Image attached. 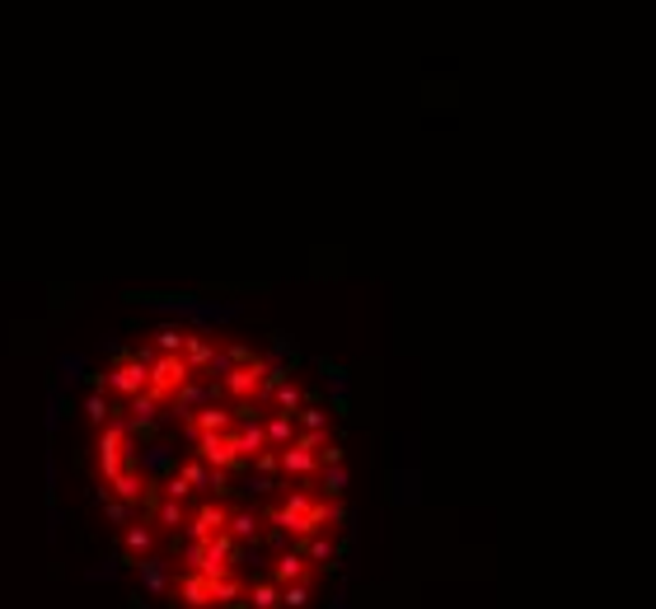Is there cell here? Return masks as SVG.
Here are the masks:
<instances>
[{
	"label": "cell",
	"mask_w": 656,
	"mask_h": 609,
	"mask_svg": "<svg viewBox=\"0 0 656 609\" xmlns=\"http://www.w3.org/2000/svg\"><path fill=\"white\" fill-rule=\"evenodd\" d=\"M188 380H193V366L183 362V352H159L150 362V384H146V390L164 403V399H178V390Z\"/></svg>",
	"instance_id": "6da1fadb"
},
{
	"label": "cell",
	"mask_w": 656,
	"mask_h": 609,
	"mask_svg": "<svg viewBox=\"0 0 656 609\" xmlns=\"http://www.w3.org/2000/svg\"><path fill=\"white\" fill-rule=\"evenodd\" d=\"M146 384H150V366L136 352H122L118 366L108 371V394H118V399H136Z\"/></svg>",
	"instance_id": "7a4b0ae2"
},
{
	"label": "cell",
	"mask_w": 656,
	"mask_h": 609,
	"mask_svg": "<svg viewBox=\"0 0 656 609\" xmlns=\"http://www.w3.org/2000/svg\"><path fill=\"white\" fill-rule=\"evenodd\" d=\"M198 455H202L211 469H239V464H244L239 440H235V427H230V431H198Z\"/></svg>",
	"instance_id": "3957f363"
},
{
	"label": "cell",
	"mask_w": 656,
	"mask_h": 609,
	"mask_svg": "<svg viewBox=\"0 0 656 609\" xmlns=\"http://www.w3.org/2000/svg\"><path fill=\"white\" fill-rule=\"evenodd\" d=\"M226 520H230V511H226L221 502H207V507H198L193 516H188V539L202 544V539H211V535H221Z\"/></svg>",
	"instance_id": "277c9868"
},
{
	"label": "cell",
	"mask_w": 656,
	"mask_h": 609,
	"mask_svg": "<svg viewBox=\"0 0 656 609\" xmlns=\"http://www.w3.org/2000/svg\"><path fill=\"white\" fill-rule=\"evenodd\" d=\"M178 595H183V604H188V609H207V604H216L211 576H207V572H198V567L178 581Z\"/></svg>",
	"instance_id": "5b68a950"
},
{
	"label": "cell",
	"mask_w": 656,
	"mask_h": 609,
	"mask_svg": "<svg viewBox=\"0 0 656 609\" xmlns=\"http://www.w3.org/2000/svg\"><path fill=\"white\" fill-rule=\"evenodd\" d=\"M282 474L286 478H310V474H319V450H305V446H291L282 450Z\"/></svg>",
	"instance_id": "8992f818"
},
{
	"label": "cell",
	"mask_w": 656,
	"mask_h": 609,
	"mask_svg": "<svg viewBox=\"0 0 656 609\" xmlns=\"http://www.w3.org/2000/svg\"><path fill=\"white\" fill-rule=\"evenodd\" d=\"M235 427V412H226L221 403H207V408H198L193 418H188V431H230Z\"/></svg>",
	"instance_id": "52a82bcc"
},
{
	"label": "cell",
	"mask_w": 656,
	"mask_h": 609,
	"mask_svg": "<svg viewBox=\"0 0 656 609\" xmlns=\"http://www.w3.org/2000/svg\"><path fill=\"white\" fill-rule=\"evenodd\" d=\"M235 440H239V455H244V459H254V455H263V450H267V431H263V422H258V418H239Z\"/></svg>",
	"instance_id": "ba28073f"
},
{
	"label": "cell",
	"mask_w": 656,
	"mask_h": 609,
	"mask_svg": "<svg viewBox=\"0 0 656 609\" xmlns=\"http://www.w3.org/2000/svg\"><path fill=\"white\" fill-rule=\"evenodd\" d=\"M263 431H267V446L272 450H286L291 446V440H295V412H272V418L263 422Z\"/></svg>",
	"instance_id": "9c48e42d"
},
{
	"label": "cell",
	"mask_w": 656,
	"mask_h": 609,
	"mask_svg": "<svg viewBox=\"0 0 656 609\" xmlns=\"http://www.w3.org/2000/svg\"><path fill=\"white\" fill-rule=\"evenodd\" d=\"M272 581H277V586H282V581H305V553H300V548L282 553L277 567H272Z\"/></svg>",
	"instance_id": "30bf717a"
},
{
	"label": "cell",
	"mask_w": 656,
	"mask_h": 609,
	"mask_svg": "<svg viewBox=\"0 0 656 609\" xmlns=\"http://www.w3.org/2000/svg\"><path fill=\"white\" fill-rule=\"evenodd\" d=\"M211 356H216V347H211L207 338L188 334V343H183V362H188V366H193V371H207V366H211Z\"/></svg>",
	"instance_id": "8fae6325"
},
{
	"label": "cell",
	"mask_w": 656,
	"mask_h": 609,
	"mask_svg": "<svg viewBox=\"0 0 656 609\" xmlns=\"http://www.w3.org/2000/svg\"><path fill=\"white\" fill-rule=\"evenodd\" d=\"M178 474L188 478V488H193V492H202V488L211 492V464H207L202 455H198V459H183V464H178Z\"/></svg>",
	"instance_id": "7c38bea8"
},
{
	"label": "cell",
	"mask_w": 656,
	"mask_h": 609,
	"mask_svg": "<svg viewBox=\"0 0 656 609\" xmlns=\"http://www.w3.org/2000/svg\"><path fill=\"white\" fill-rule=\"evenodd\" d=\"M347 483H352V478H347L342 464H323V474H319V492H323V497H342Z\"/></svg>",
	"instance_id": "4fadbf2b"
},
{
	"label": "cell",
	"mask_w": 656,
	"mask_h": 609,
	"mask_svg": "<svg viewBox=\"0 0 656 609\" xmlns=\"http://www.w3.org/2000/svg\"><path fill=\"white\" fill-rule=\"evenodd\" d=\"M300 553H305V563H328V558H333V553H338V544L333 539H323V535H305V544H300Z\"/></svg>",
	"instance_id": "5bb4252c"
},
{
	"label": "cell",
	"mask_w": 656,
	"mask_h": 609,
	"mask_svg": "<svg viewBox=\"0 0 656 609\" xmlns=\"http://www.w3.org/2000/svg\"><path fill=\"white\" fill-rule=\"evenodd\" d=\"M295 427H300V431H328V412L305 399V403H300V412H295Z\"/></svg>",
	"instance_id": "9a60e30c"
},
{
	"label": "cell",
	"mask_w": 656,
	"mask_h": 609,
	"mask_svg": "<svg viewBox=\"0 0 656 609\" xmlns=\"http://www.w3.org/2000/svg\"><path fill=\"white\" fill-rule=\"evenodd\" d=\"M272 403H277V412H300V403H305V394H300V384L282 380L277 390H272Z\"/></svg>",
	"instance_id": "2e32d148"
},
{
	"label": "cell",
	"mask_w": 656,
	"mask_h": 609,
	"mask_svg": "<svg viewBox=\"0 0 656 609\" xmlns=\"http://www.w3.org/2000/svg\"><path fill=\"white\" fill-rule=\"evenodd\" d=\"M277 604H282L277 581H258V586L249 591V609H277Z\"/></svg>",
	"instance_id": "e0dca14e"
},
{
	"label": "cell",
	"mask_w": 656,
	"mask_h": 609,
	"mask_svg": "<svg viewBox=\"0 0 656 609\" xmlns=\"http://www.w3.org/2000/svg\"><path fill=\"white\" fill-rule=\"evenodd\" d=\"M226 530H230L235 539H258V516H254V511H235V516L226 520Z\"/></svg>",
	"instance_id": "ac0fdd59"
},
{
	"label": "cell",
	"mask_w": 656,
	"mask_h": 609,
	"mask_svg": "<svg viewBox=\"0 0 656 609\" xmlns=\"http://www.w3.org/2000/svg\"><path fill=\"white\" fill-rule=\"evenodd\" d=\"M155 516H159L164 530H178V525H188V511H183V502H174V497H164V502L155 507Z\"/></svg>",
	"instance_id": "d6986e66"
},
{
	"label": "cell",
	"mask_w": 656,
	"mask_h": 609,
	"mask_svg": "<svg viewBox=\"0 0 656 609\" xmlns=\"http://www.w3.org/2000/svg\"><path fill=\"white\" fill-rule=\"evenodd\" d=\"M282 604H286V609H305V604H310V581H286Z\"/></svg>",
	"instance_id": "ffe728a7"
},
{
	"label": "cell",
	"mask_w": 656,
	"mask_h": 609,
	"mask_svg": "<svg viewBox=\"0 0 656 609\" xmlns=\"http://www.w3.org/2000/svg\"><path fill=\"white\" fill-rule=\"evenodd\" d=\"M183 343H188V334H178V328H159V334H155L159 352H183Z\"/></svg>",
	"instance_id": "44dd1931"
},
{
	"label": "cell",
	"mask_w": 656,
	"mask_h": 609,
	"mask_svg": "<svg viewBox=\"0 0 656 609\" xmlns=\"http://www.w3.org/2000/svg\"><path fill=\"white\" fill-rule=\"evenodd\" d=\"M103 511H108V520H118V525L131 520V507L122 502V497H103Z\"/></svg>",
	"instance_id": "7402d4cb"
},
{
	"label": "cell",
	"mask_w": 656,
	"mask_h": 609,
	"mask_svg": "<svg viewBox=\"0 0 656 609\" xmlns=\"http://www.w3.org/2000/svg\"><path fill=\"white\" fill-rule=\"evenodd\" d=\"M90 422H99V427L108 422V390H94V394H90Z\"/></svg>",
	"instance_id": "603a6c76"
},
{
	"label": "cell",
	"mask_w": 656,
	"mask_h": 609,
	"mask_svg": "<svg viewBox=\"0 0 656 609\" xmlns=\"http://www.w3.org/2000/svg\"><path fill=\"white\" fill-rule=\"evenodd\" d=\"M127 548H136V553L150 548V530H146V525H127Z\"/></svg>",
	"instance_id": "cb8c5ba5"
},
{
	"label": "cell",
	"mask_w": 656,
	"mask_h": 609,
	"mask_svg": "<svg viewBox=\"0 0 656 609\" xmlns=\"http://www.w3.org/2000/svg\"><path fill=\"white\" fill-rule=\"evenodd\" d=\"M141 576H146V586H150V591H164V572H159V563H155V558H146V563H141Z\"/></svg>",
	"instance_id": "d4e9b609"
},
{
	"label": "cell",
	"mask_w": 656,
	"mask_h": 609,
	"mask_svg": "<svg viewBox=\"0 0 656 609\" xmlns=\"http://www.w3.org/2000/svg\"><path fill=\"white\" fill-rule=\"evenodd\" d=\"M188 492H193V488H188L183 474H174L169 483H164V497H174V502H188Z\"/></svg>",
	"instance_id": "484cf974"
},
{
	"label": "cell",
	"mask_w": 656,
	"mask_h": 609,
	"mask_svg": "<svg viewBox=\"0 0 656 609\" xmlns=\"http://www.w3.org/2000/svg\"><path fill=\"white\" fill-rule=\"evenodd\" d=\"M319 464H342V446H333V440H323V446H319Z\"/></svg>",
	"instance_id": "4316f807"
}]
</instances>
